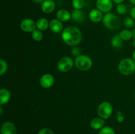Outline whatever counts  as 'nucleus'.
<instances>
[{
  "label": "nucleus",
  "mask_w": 135,
  "mask_h": 134,
  "mask_svg": "<svg viewBox=\"0 0 135 134\" xmlns=\"http://www.w3.org/2000/svg\"><path fill=\"white\" fill-rule=\"evenodd\" d=\"M63 42L70 46H76L81 42L83 35L78 28L69 26L63 29L61 34Z\"/></svg>",
  "instance_id": "obj_1"
},
{
  "label": "nucleus",
  "mask_w": 135,
  "mask_h": 134,
  "mask_svg": "<svg viewBox=\"0 0 135 134\" xmlns=\"http://www.w3.org/2000/svg\"><path fill=\"white\" fill-rule=\"evenodd\" d=\"M102 22L104 26L109 30H116L118 29L120 26L119 17L112 12L105 13L103 17Z\"/></svg>",
  "instance_id": "obj_2"
},
{
  "label": "nucleus",
  "mask_w": 135,
  "mask_h": 134,
  "mask_svg": "<svg viewBox=\"0 0 135 134\" xmlns=\"http://www.w3.org/2000/svg\"><path fill=\"white\" fill-rule=\"evenodd\" d=\"M118 69L120 73L125 76H129L135 72V61L130 58H125L119 63Z\"/></svg>",
  "instance_id": "obj_3"
},
{
  "label": "nucleus",
  "mask_w": 135,
  "mask_h": 134,
  "mask_svg": "<svg viewBox=\"0 0 135 134\" xmlns=\"http://www.w3.org/2000/svg\"><path fill=\"white\" fill-rule=\"evenodd\" d=\"M75 65L80 70L86 71L92 67V60L87 55H80L75 58Z\"/></svg>",
  "instance_id": "obj_4"
},
{
  "label": "nucleus",
  "mask_w": 135,
  "mask_h": 134,
  "mask_svg": "<svg viewBox=\"0 0 135 134\" xmlns=\"http://www.w3.org/2000/svg\"><path fill=\"white\" fill-rule=\"evenodd\" d=\"M113 112V106L108 101L102 102L98 108V114L100 118L104 120L109 118Z\"/></svg>",
  "instance_id": "obj_5"
},
{
  "label": "nucleus",
  "mask_w": 135,
  "mask_h": 134,
  "mask_svg": "<svg viewBox=\"0 0 135 134\" xmlns=\"http://www.w3.org/2000/svg\"><path fill=\"white\" fill-rule=\"evenodd\" d=\"M74 62L69 56H63L57 63V68L58 70L63 73L69 72L73 67Z\"/></svg>",
  "instance_id": "obj_6"
},
{
  "label": "nucleus",
  "mask_w": 135,
  "mask_h": 134,
  "mask_svg": "<svg viewBox=\"0 0 135 134\" xmlns=\"http://www.w3.org/2000/svg\"><path fill=\"white\" fill-rule=\"evenodd\" d=\"M113 7V0H97L96 7L102 13H109Z\"/></svg>",
  "instance_id": "obj_7"
},
{
  "label": "nucleus",
  "mask_w": 135,
  "mask_h": 134,
  "mask_svg": "<svg viewBox=\"0 0 135 134\" xmlns=\"http://www.w3.org/2000/svg\"><path fill=\"white\" fill-rule=\"evenodd\" d=\"M20 27L25 32H32L36 30V24L31 18H25L21 21Z\"/></svg>",
  "instance_id": "obj_8"
},
{
  "label": "nucleus",
  "mask_w": 135,
  "mask_h": 134,
  "mask_svg": "<svg viewBox=\"0 0 135 134\" xmlns=\"http://www.w3.org/2000/svg\"><path fill=\"white\" fill-rule=\"evenodd\" d=\"M54 76L50 74H45L41 76L40 79V84L42 87L45 89H48V88L51 87L54 84Z\"/></svg>",
  "instance_id": "obj_9"
},
{
  "label": "nucleus",
  "mask_w": 135,
  "mask_h": 134,
  "mask_svg": "<svg viewBox=\"0 0 135 134\" xmlns=\"http://www.w3.org/2000/svg\"><path fill=\"white\" fill-rule=\"evenodd\" d=\"M71 19L76 23H82L86 20V14L81 9H75L71 13Z\"/></svg>",
  "instance_id": "obj_10"
},
{
  "label": "nucleus",
  "mask_w": 135,
  "mask_h": 134,
  "mask_svg": "<svg viewBox=\"0 0 135 134\" xmlns=\"http://www.w3.org/2000/svg\"><path fill=\"white\" fill-rule=\"evenodd\" d=\"M17 130L12 122H5L1 125V134H16Z\"/></svg>",
  "instance_id": "obj_11"
},
{
  "label": "nucleus",
  "mask_w": 135,
  "mask_h": 134,
  "mask_svg": "<svg viewBox=\"0 0 135 134\" xmlns=\"http://www.w3.org/2000/svg\"><path fill=\"white\" fill-rule=\"evenodd\" d=\"M50 29L52 32L55 33V34H58L63 32V26L62 24L61 21L57 19H53L50 22Z\"/></svg>",
  "instance_id": "obj_12"
},
{
  "label": "nucleus",
  "mask_w": 135,
  "mask_h": 134,
  "mask_svg": "<svg viewBox=\"0 0 135 134\" xmlns=\"http://www.w3.org/2000/svg\"><path fill=\"white\" fill-rule=\"evenodd\" d=\"M41 9L46 14L52 13L55 9V2L54 0H45L41 5Z\"/></svg>",
  "instance_id": "obj_13"
},
{
  "label": "nucleus",
  "mask_w": 135,
  "mask_h": 134,
  "mask_svg": "<svg viewBox=\"0 0 135 134\" xmlns=\"http://www.w3.org/2000/svg\"><path fill=\"white\" fill-rule=\"evenodd\" d=\"M102 12L100 11L99 9H92L89 13V18L92 22H99L103 19Z\"/></svg>",
  "instance_id": "obj_14"
},
{
  "label": "nucleus",
  "mask_w": 135,
  "mask_h": 134,
  "mask_svg": "<svg viewBox=\"0 0 135 134\" xmlns=\"http://www.w3.org/2000/svg\"><path fill=\"white\" fill-rule=\"evenodd\" d=\"M56 17L61 22H67L71 18V13L67 9H59L56 13Z\"/></svg>",
  "instance_id": "obj_15"
},
{
  "label": "nucleus",
  "mask_w": 135,
  "mask_h": 134,
  "mask_svg": "<svg viewBox=\"0 0 135 134\" xmlns=\"http://www.w3.org/2000/svg\"><path fill=\"white\" fill-rule=\"evenodd\" d=\"M11 92L7 88H2L0 90V105H3L7 103L11 99Z\"/></svg>",
  "instance_id": "obj_16"
},
{
  "label": "nucleus",
  "mask_w": 135,
  "mask_h": 134,
  "mask_svg": "<svg viewBox=\"0 0 135 134\" xmlns=\"http://www.w3.org/2000/svg\"><path fill=\"white\" fill-rule=\"evenodd\" d=\"M105 125L104 119L102 118H95L91 120L90 126L94 130H101Z\"/></svg>",
  "instance_id": "obj_17"
},
{
  "label": "nucleus",
  "mask_w": 135,
  "mask_h": 134,
  "mask_svg": "<svg viewBox=\"0 0 135 134\" xmlns=\"http://www.w3.org/2000/svg\"><path fill=\"white\" fill-rule=\"evenodd\" d=\"M36 24L37 29L41 31H45L50 27V22L46 18H40Z\"/></svg>",
  "instance_id": "obj_18"
},
{
  "label": "nucleus",
  "mask_w": 135,
  "mask_h": 134,
  "mask_svg": "<svg viewBox=\"0 0 135 134\" xmlns=\"http://www.w3.org/2000/svg\"><path fill=\"white\" fill-rule=\"evenodd\" d=\"M111 43H112V45L114 48L119 49L123 46V40L119 36V34H115V35H114L112 37V40H111Z\"/></svg>",
  "instance_id": "obj_19"
},
{
  "label": "nucleus",
  "mask_w": 135,
  "mask_h": 134,
  "mask_svg": "<svg viewBox=\"0 0 135 134\" xmlns=\"http://www.w3.org/2000/svg\"><path fill=\"white\" fill-rule=\"evenodd\" d=\"M119 36L123 41H129L133 38V32L129 30H123L119 33Z\"/></svg>",
  "instance_id": "obj_20"
},
{
  "label": "nucleus",
  "mask_w": 135,
  "mask_h": 134,
  "mask_svg": "<svg viewBox=\"0 0 135 134\" xmlns=\"http://www.w3.org/2000/svg\"><path fill=\"white\" fill-rule=\"evenodd\" d=\"M43 35L42 31L38 30V29H36L32 32V38L36 42H40L43 38Z\"/></svg>",
  "instance_id": "obj_21"
},
{
  "label": "nucleus",
  "mask_w": 135,
  "mask_h": 134,
  "mask_svg": "<svg viewBox=\"0 0 135 134\" xmlns=\"http://www.w3.org/2000/svg\"><path fill=\"white\" fill-rule=\"evenodd\" d=\"M84 5V0H72V6L75 9H82Z\"/></svg>",
  "instance_id": "obj_22"
},
{
  "label": "nucleus",
  "mask_w": 135,
  "mask_h": 134,
  "mask_svg": "<svg viewBox=\"0 0 135 134\" xmlns=\"http://www.w3.org/2000/svg\"><path fill=\"white\" fill-rule=\"evenodd\" d=\"M116 11H117V13L118 14H121V15H123L127 11V8L126 5H124L123 3L118 4L117 5V7H116Z\"/></svg>",
  "instance_id": "obj_23"
},
{
  "label": "nucleus",
  "mask_w": 135,
  "mask_h": 134,
  "mask_svg": "<svg viewBox=\"0 0 135 134\" xmlns=\"http://www.w3.org/2000/svg\"><path fill=\"white\" fill-rule=\"evenodd\" d=\"M0 75L3 76L7 70V63L3 59H0Z\"/></svg>",
  "instance_id": "obj_24"
},
{
  "label": "nucleus",
  "mask_w": 135,
  "mask_h": 134,
  "mask_svg": "<svg viewBox=\"0 0 135 134\" xmlns=\"http://www.w3.org/2000/svg\"><path fill=\"white\" fill-rule=\"evenodd\" d=\"M98 134H115V132L112 127L105 126L100 130Z\"/></svg>",
  "instance_id": "obj_25"
},
{
  "label": "nucleus",
  "mask_w": 135,
  "mask_h": 134,
  "mask_svg": "<svg viewBox=\"0 0 135 134\" xmlns=\"http://www.w3.org/2000/svg\"><path fill=\"white\" fill-rule=\"evenodd\" d=\"M123 23L125 27L128 28H132L134 26V21L132 17H127L124 20Z\"/></svg>",
  "instance_id": "obj_26"
},
{
  "label": "nucleus",
  "mask_w": 135,
  "mask_h": 134,
  "mask_svg": "<svg viewBox=\"0 0 135 134\" xmlns=\"http://www.w3.org/2000/svg\"><path fill=\"white\" fill-rule=\"evenodd\" d=\"M38 134H54L52 130L47 127H45V128H42L38 131Z\"/></svg>",
  "instance_id": "obj_27"
},
{
  "label": "nucleus",
  "mask_w": 135,
  "mask_h": 134,
  "mask_svg": "<svg viewBox=\"0 0 135 134\" xmlns=\"http://www.w3.org/2000/svg\"><path fill=\"white\" fill-rule=\"evenodd\" d=\"M117 119L119 122H123L125 120V116H124L123 113L121 111H118L117 114Z\"/></svg>",
  "instance_id": "obj_28"
},
{
  "label": "nucleus",
  "mask_w": 135,
  "mask_h": 134,
  "mask_svg": "<svg viewBox=\"0 0 135 134\" xmlns=\"http://www.w3.org/2000/svg\"><path fill=\"white\" fill-rule=\"evenodd\" d=\"M71 53H72L73 56H79V55H80V49L78 48V47H74L72 49V51H71Z\"/></svg>",
  "instance_id": "obj_29"
},
{
  "label": "nucleus",
  "mask_w": 135,
  "mask_h": 134,
  "mask_svg": "<svg viewBox=\"0 0 135 134\" xmlns=\"http://www.w3.org/2000/svg\"><path fill=\"white\" fill-rule=\"evenodd\" d=\"M131 15L133 19L135 20V5L132 8L131 11Z\"/></svg>",
  "instance_id": "obj_30"
},
{
  "label": "nucleus",
  "mask_w": 135,
  "mask_h": 134,
  "mask_svg": "<svg viewBox=\"0 0 135 134\" xmlns=\"http://www.w3.org/2000/svg\"><path fill=\"white\" fill-rule=\"evenodd\" d=\"M124 1H125V0H113V2L115 3H117V5H118V4H120V3H122Z\"/></svg>",
  "instance_id": "obj_31"
},
{
  "label": "nucleus",
  "mask_w": 135,
  "mask_h": 134,
  "mask_svg": "<svg viewBox=\"0 0 135 134\" xmlns=\"http://www.w3.org/2000/svg\"><path fill=\"white\" fill-rule=\"evenodd\" d=\"M44 1L45 0H33V1H34V3H38V4H39V3L42 4Z\"/></svg>",
  "instance_id": "obj_32"
},
{
  "label": "nucleus",
  "mask_w": 135,
  "mask_h": 134,
  "mask_svg": "<svg viewBox=\"0 0 135 134\" xmlns=\"http://www.w3.org/2000/svg\"><path fill=\"white\" fill-rule=\"evenodd\" d=\"M132 32H133V38L135 39V28L133 29V30L132 31Z\"/></svg>",
  "instance_id": "obj_33"
},
{
  "label": "nucleus",
  "mask_w": 135,
  "mask_h": 134,
  "mask_svg": "<svg viewBox=\"0 0 135 134\" xmlns=\"http://www.w3.org/2000/svg\"><path fill=\"white\" fill-rule=\"evenodd\" d=\"M133 59L135 61V49L134 50V51H133Z\"/></svg>",
  "instance_id": "obj_34"
},
{
  "label": "nucleus",
  "mask_w": 135,
  "mask_h": 134,
  "mask_svg": "<svg viewBox=\"0 0 135 134\" xmlns=\"http://www.w3.org/2000/svg\"><path fill=\"white\" fill-rule=\"evenodd\" d=\"M129 1H130V2L133 5H135V0H129Z\"/></svg>",
  "instance_id": "obj_35"
},
{
  "label": "nucleus",
  "mask_w": 135,
  "mask_h": 134,
  "mask_svg": "<svg viewBox=\"0 0 135 134\" xmlns=\"http://www.w3.org/2000/svg\"><path fill=\"white\" fill-rule=\"evenodd\" d=\"M133 47L135 48V39H134V40H133Z\"/></svg>",
  "instance_id": "obj_36"
},
{
  "label": "nucleus",
  "mask_w": 135,
  "mask_h": 134,
  "mask_svg": "<svg viewBox=\"0 0 135 134\" xmlns=\"http://www.w3.org/2000/svg\"><path fill=\"white\" fill-rule=\"evenodd\" d=\"M134 98H135V93H134Z\"/></svg>",
  "instance_id": "obj_37"
},
{
  "label": "nucleus",
  "mask_w": 135,
  "mask_h": 134,
  "mask_svg": "<svg viewBox=\"0 0 135 134\" xmlns=\"http://www.w3.org/2000/svg\"></svg>",
  "instance_id": "obj_38"
}]
</instances>
